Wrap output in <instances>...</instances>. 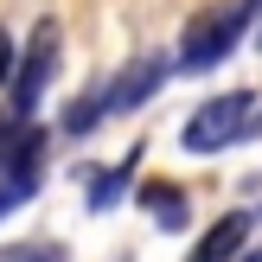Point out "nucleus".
Returning <instances> with one entry per match:
<instances>
[{"mask_svg": "<svg viewBox=\"0 0 262 262\" xmlns=\"http://www.w3.org/2000/svg\"><path fill=\"white\" fill-rule=\"evenodd\" d=\"M102 115H109V90H96V102H71V109H64V128H71V135H90Z\"/></svg>", "mask_w": 262, "mask_h": 262, "instance_id": "obj_8", "label": "nucleus"}, {"mask_svg": "<svg viewBox=\"0 0 262 262\" xmlns=\"http://www.w3.org/2000/svg\"><path fill=\"white\" fill-rule=\"evenodd\" d=\"M166 71H173L166 58H135V64H128V71L109 83V115H128V109H141V102H147L154 90L166 83Z\"/></svg>", "mask_w": 262, "mask_h": 262, "instance_id": "obj_4", "label": "nucleus"}, {"mask_svg": "<svg viewBox=\"0 0 262 262\" xmlns=\"http://www.w3.org/2000/svg\"><path fill=\"white\" fill-rule=\"evenodd\" d=\"M243 237H250V217L243 211H230V217H217L211 230L199 237V250H192V262H230L243 250Z\"/></svg>", "mask_w": 262, "mask_h": 262, "instance_id": "obj_5", "label": "nucleus"}, {"mask_svg": "<svg viewBox=\"0 0 262 262\" xmlns=\"http://www.w3.org/2000/svg\"><path fill=\"white\" fill-rule=\"evenodd\" d=\"M135 166H141V147L128 154L122 166H109V173L90 179V211H115V205H122V192H128V179H135Z\"/></svg>", "mask_w": 262, "mask_h": 262, "instance_id": "obj_6", "label": "nucleus"}, {"mask_svg": "<svg viewBox=\"0 0 262 262\" xmlns=\"http://www.w3.org/2000/svg\"><path fill=\"white\" fill-rule=\"evenodd\" d=\"M250 19H256V0H217V7L192 13L173 64L179 71H211V64H224L230 51H237V38L250 32Z\"/></svg>", "mask_w": 262, "mask_h": 262, "instance_id": "obj_1", "label": "nucleus"}, {"mask_svg": "<svg viewBox=\"0 0 262 262\" xmlns=\"http://www.w3.org/2000/svg\"><path fill=\"white\" fill-rule=\"evenodd\" d=\"M250 109H256L250 90H217V96H205L199 109L186 115V128H179V147L186 154H224V147H237V135L250 128Z\"/></svg>", "mask_w": 262, "mask_h": 262, "instance_id": "obj_2", "label": "nucleus"}, {"mask_svg": "<svg viewBox=\"0 0 262 262\" xmlns=\"http://www.w3.org/2000/svg\"><path fill=\"white\" fill-rule=\"evenodd\" d=\"M256 7H262V0H256Z\"/></svg>", "mask_w": 262, "mask_h": 262, "instance_id": "obj_10", "label": "nucleus"}, {"mask_svg": "<svg viewBox=\"0 0 262 262\" xmlns=\"http://www.w3.org/2000/svg\"><path fill=\"white\" fill-rule=\"evenodd\" d=\"M141 205L154 211V224H160V230H179V224H186V199H179L173 186H147V199H141Z\"/></svg>", "mask_w": 262, "mask_h": 262, "instance_id": "obj_7", "label": "nucleus"}, {"mask_svg": "<svg viewBox=\"0 0 262 262\" xmlns=\"http://www.w3.org/2000/svg\"><path fill=\"white\" fill-rule=\"evenodd\" d=\"M51 71H58V19H38L32 26V45H26V58H19V77H13V115H19V122L38 109Z\"/></svg>", "mask_w": 262, "mask_h": 262, "instance_id": "obj_3", "label": "nucleus"}, {"mask_svg": "<svg viewBox=\"0 0 262 262\" xmlns=\"http://www.w3.org/2000/svg\"><path fill=\"white\" fill-rule=\"evenodd\" d=\"M243 262H262V256H256V250H243Z\"/></svg>", "mask_w": 262, "mask_h": 262, "instance_id": "obj_9", "label": "nucleus"}]
</instances>
